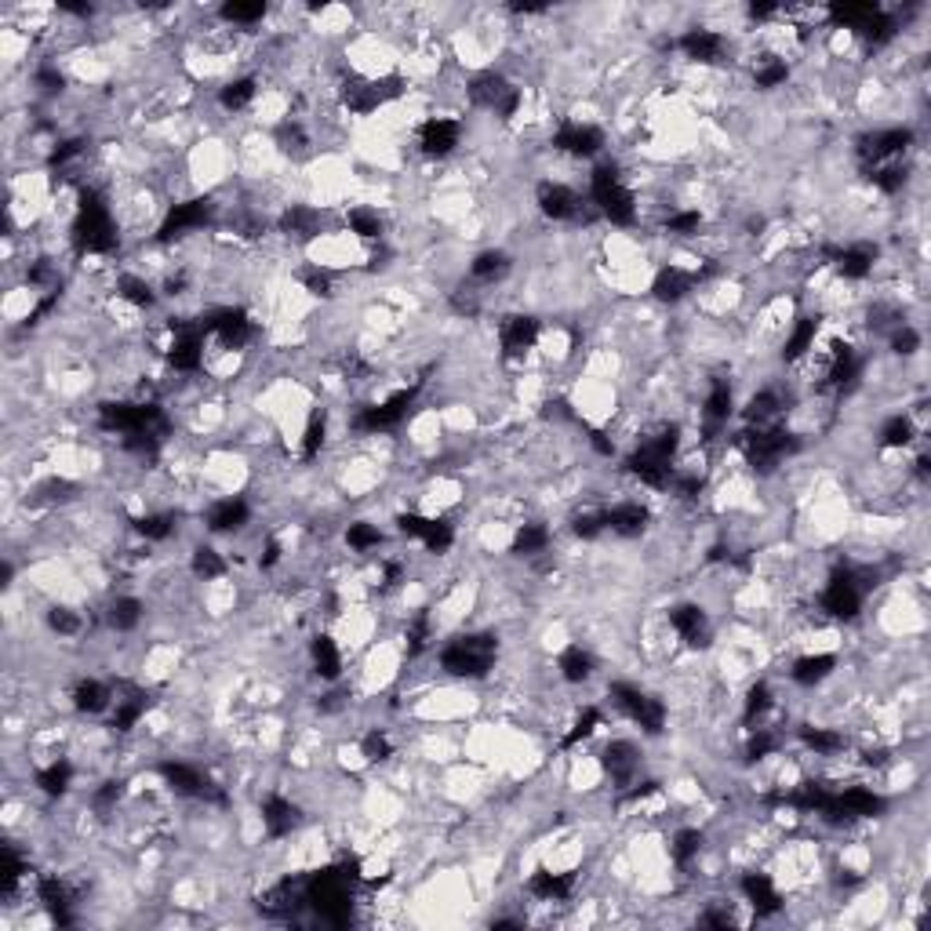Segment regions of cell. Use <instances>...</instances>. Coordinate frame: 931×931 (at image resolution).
<instances>
[{
    "label": "cell",
    "mask_w": 931,
    "mask_h": 931,
    "mask_svg": "<svg viewBox=\"0 0 931 931\" xmlns=\"http://www.w3.org/2000/svg\"><path fill=\"white\" fill-rule=\"evenodd\" d=\"M590 204L601 211L611 226H619V230H630L641 219L637 193L626 186L622 168L615 161H601L590 171Z\"/></svg>",
    "instance_id": "6da1fadb"
},
{
    "label": "cell",
    "mask_w": 931,
    "mask_h": 931,
    "mask_svg": "<svg viewBox=\"0 0 931 931\" xmlns=\"http://www.w3.org/2000/svg\"><path fill=\"white\" fill-rule=\"evenodd\" d=\"M353 881H357V862H342L306 877V902L321 913L328 924H346L353 910Z\"/></svg>",
    "instance_id": "7a4b0ae2"
},
{
    "label": "cell",
    "mask_w": 931,
    "mask_h": 931,
    "mask_svg": "<svg viewBox=\"0 0 931 931\" xmlns=\"http://www.w3.org/2000/svg\"><path fill=\"white\" fill-rule=\"evenodd\" d=\"M499 637L495 633H459L441 648V670L459 681H481L495 670Z\"/></svg>",
    "instance_id": "3957f363"
},
{
    "label": "cell",
    "mask_w": 931,
    "mask_h": 931,
    "mask_svg": "<svg viewBox=\"0 0 931 931\" xmlns=\"http://www.w3.org/2000/svg\"><path fill=\"white\" fill-rule=\"evenodd\" d=\"M866 590H870V582H866V571L851 568V564H841V568H833V571H830V579L822 582V590H819V608H822V615H830V619H841V622L859 619L862 601H866Z\"/></svg>",
    "instance_id": "277c9868"
},
{
    "label": "cell",
    "mask_w": 931,
    "mask_h": 931,
    "mask_svg": "<svg viewBox=\"0 0 931 931\" xmlns=\"http://www.w3.org/2000/svg\"><path fill=\"white\" fill-rule=\"evenodd\" d=\"M608 699H611V706H615L626 721L637 724L644 735H662V728H666V702L655 699V695H648L641 684L611 681Z\"/></svg>",
    "instance_id": "5b68a950"
},
{
    "label": "cell",
    "mask_w": 931,
    "mask_h": 931,
    "mask_svg": "<svg viewBox=\"0 0 931 931\" xmlns=\"http://www.w3.org/2000/svg\"><path fill=\"white\" fill-rule=\"evenodd\" d=\"M673 48L681 51L684 59L695 62V66H724L731 55V44L724 37L721 26H710V22H691L684 26L677 37H673Z\"/></svg>",
    "instance_id": "8992f818"
},
{
    "label": "cell",
    "mask_w": 931,
    "mask_h": 931,
    "mask_svg": "<svg viewBox=\"0 0 931 931\" xmlns=\"http://www.w3.org/2000/svg\"><path fill=\"white\" fill-rule=\"evenodd\" d=\"M215 211H219V204L208 201V197H193V201L171 204L161 222V230H157V241L171 244V241H179V237H186V233L204 230V226L215 219Z\"/></svg>",
    "instance_id": "52a82bcc"
},
{
    "label": "cell",
    "mask_w": 931,
    "mask_h": 931,
    "mask_svg": "<svg viewBox=\"0 0 931 931\" xmlns=\"http://www.w3.org/2000/svg\"><path fill=\"white\" fill-rule=\"evenodd\" d=\"M731 415H735V390H731L728 379H713L710 393L699 408V426H702V441L710 444L717 441L724 430H728Z\"/></svg>",
    "instance_id": "ba28073f"
},
{
    "label": "cell",
    "mask_w": 931,
    "mask_h": 931,
    "mask_svg": "<svg viewBox=\"0 0 931 931\" xmlns=\"http://www.w3.org/2000/svg\"><path fill=\"white\" fill-rule=\"evenodd\" d=\"M550 146L568 153V157H597L604 150V131L597 124H582L568 117V121H561V128L553 131Z\"/></svg>",
    "instance_id": "9c48e42d"
},
{
    "label": "cell",
    "mask_w": 931,
    "mask_h": 931,
    "mask_svg": "<svg viewBox=\"0 0 931 931\" xmlns=\"http://www.w3.org/2000/svg\"><path fill=\"white\" fill-rule=\"evenodd\" d=\"M415 142H419V150L426 153V157L444 161V157H451L455 146L462 142V124L455 121V117H426V121L419 124Z\"/></svg>",
    "instance_id": "30bf717a"
},
{
    "label": "cell",
    "mask_w": 931,
    "mask_h": 931,
    "mask_svg": "<svg viewBox=\"0 0 931 931\" xmlns=\"http://www.w3.org/2000/svg\"><path fill=\"white\" fill-rule=\"evenodd\" d=\"M161 775L179 797H201V801L215 797V801H226V793H215V786H211V779L204 775V768H197V764H190V761H164Z\"/></svg>",
    "instance_id": "8fae6325"
},
{
    "label": "cell",
    "mask_w": 931,
    "mask_h": 931,
    "mask_svg": "<svg viewBox=\"0 0 931 931\" xmlns=\"http://www.w3.org/2000/svg\"><path fill=\"white\" fill-rule=\"evenodd\" d=\"M535 204H539V211L546 215V219L553 222H571L582 215V197L571 186H564V182H539V190H535Z\"/></svg>",
    "instance_id": "7c38bea8"
},
{
    "label": "cell",
    "mask_w": 931,
    "mask_h": 931,
    "mask_svg": "<svg viewBox=\"0 0 931 931\" xmlns=\"http://www.w3.org/2000/svg\"><path fill=\"white\" fill-rule=\"evenodd\" d=\"M262 830H266V837H273V841H281V837H291V833L299 830V804L291 801V797H284V793H266L262 797Z\"/></svg>",
    "instance_id": "4fadbf2b"
},
{
    "label": "cell",
    "mask_w": 931,
    "mask_h": 931,
    "mask_svg": "<svg viewBox=\"0 0 931 931\" xmlns=\"http://www.w3.org/2000/svg\"><path fill=\"white\" fill-rule=\"evenodd\" d=\"M670 626H673V633L681 637L688 648H706L710 644V615H706V608L702 604H691V601H684V604H673L670 608Z\"/></svg>",
    "instance_id": "5bb4252c"
},
{
    "label": "cell",
    "mask_w": 931,
    "mask_h": 931,
    "mask_svg": "<svg viewBox=\"0 0 931 931\" xmlns=\"http://www.w3.org/2000/svg\"><path fill=\"white\" fill-rule=\"evenodd\" d=\"M539 342V321L531 313H513L499 328V346L506 357H524Z\"/></svg>",
    "instance_id": "9a60e30c"
},
{
    "label": "cell",
    "mask_w": 931,
    "mask_h": 931,
    "mask_svg": "<svg viewBox=\"0 0 931 931\" xmlns=\"http://www.w3.org/2000/svg\"><path fill=\"white\" fill-rule=\"evenodd\" d=\"M601 517H604V531H615V535H622V539H637V535H644V528H648V521H651L648 506H641V502H633V499L615 502V506L601 510Z\"/></svg>",
    "instance_id": "2e32d148"
},
{
    "label": "cell",
    "mask_w": 931,
    "mask_h": 931,
    "mask_svg": "<svg viewBox=\"0 0 931 931\" xmlns=\"http://www.w3.org/2000/svg\"><path fill=\"white\" fill-rule=\"evenodd\" d=\"M248 521H251V506H248V499H241V495H222V499L211 502L208 513H204L208 531H219V535L241 531Z\"/></svg>",
    "instance_id": "e0dca14e"
},
{
    "label": "cell",
    "mask_w": 931,
    "mask_h": 931,
    "mask_svg": "<svg viewBox=\"0 0 931 931\" xmlns=\"http://www.w3.org/2000/svg\"><path fill=\"white\" fill-rule=\"evenodd\" d=\"M277 226H281V233L284 237H291V241L310 244V241L321 237L324 215L317 208H310V204H288V208L281 211Z\"/></svg>",
    "instance_id": "ac0fdd59"
},
{
    "label": "cell",
    "mask_w": 931,
    "mask_h": 931,
    "mask_svg": "<svg viewBox=\"0 0 931 931\" xmlns=\"http://www.w3.org/2000/svg\"><path fill=\"white\" fill-rule=\"evenodd\" d=\"M601 764L611 775V782H619V786H633L637 771H641V750H637L630 739H615V742H608Z\"/></svg>",
    "instance_id": "d6986e66"
},
{
    "label": "cell",
    "mask_w": 931,
    "mask_h": 931,
    "mask_svg": "<svg viewBox=\"0 0 931 931\" xmlns=\"http://www.w3.org/2000/svg\"><path fill=\"white\" fill-rule=\"evenodd\" d=\"M699 288V281H695V270H684V266H662L655 277H651V295L659 302H670V306H677L681 299H688L691 291Z\"/></svg>",
    "instance_id": "ffe728a7"
},
{
    "label": "cell",
    "mask_w": 931,
    "mask_h": 931,
    "mask_svg": "<svg viewBox=\"0 0 931 931\" xmlns=\"http://www.w3.org/2000/svg\"><path fill=\"white\" fill-rule=\"evenodd\" d=\"M833 670H837V655L830 651H811V655H801V659L790 666V681L797 688H819L822 681H830Z\"/></svg>",
    "instance_id": "44dd1931"
},
{
    "label": "cell",
    "mask_w": 931,
    "mask_h": 931,
    "mask_svg": "<svg viewBox=\"0 0 931 931\" xmlns=\"http://www.w3.org/2000/svg\"><path fill=\"white\" fill-rule=\"evenodd\" d=\"M510 270H513L510 255H506L502 248H488V251H481V255H473L470 284H473V288H491V284L506 281V277H510Z\"/></svg>",
    "instance_id": "7402d4cb"
},
{
    "label": "cell",
    "mask_w": 931,
    "mask_h": 931,
    "mask_svg": "<svg viewBox=\"0 0 931 931\" xmlns=\"http://www.w3.org/2000/svg\"><path fill=\"white\" fill-rule=\"evenodd\" d=\"M739 888H742V895H746V902H750V906L761 913V917L782 910V895H779V888H775V881H771L768 873H761V870L746 873Z\"/></svg>",
    "instance_id": "603a6c76"
},
{
    "label": "cell",
    "mask_w": 931,
    "mask_h": 931,
    "mask_svg": "<svg viewBox=\"0 0 931 931\" xmlns=\"http://www.w3.org/2000/svg\"><path fill=\"white\" fill-rule=\"evenodd\" d=\"M782 411H786V397L775 386H764V390H757L746 401L742 419H746V426H779Z\"/></svg>",
    "instance_id": "cb8c5ba5"
},
{
    "label": "cell",
    "mask_w": 931,
    "mask_h": 931,
    "mask_svg": "<svg viewBox=\"0 0 931 931\" xmlns=\"http://www.w3.org/2000/svg\"><path fill=\"white\" fill-rule=\"evenodd\" d=\"M819 328H822V317L819 313H808V317H797L793 321V331L786 335V342H782V361H801L804 353L815 350V339H819Z\"/></svg>",
    "instance_id": "d4e9b609"
},
{
    "label": "cell",
    "mask_w": 931,
    "mask_h": 931,
    "mask_svg": "<svg viewBox=\"0 0 931 931\" xmlns=\"http://www.w3.org/2000/svg\"><path fill=\"white\" fill-rule=\"evenodd\" d=\"M37 899L44 902L51 910V917L59 924H73V899H70V888H66V881H62L59 873H44L41 881H37Z\"/></svg>",
    "instance_id": "484cf974"
},
{
    "label": "cell",
    "mask_w": 931,
    "mask_h": 931,
    "mask_svg": "<svg viewBox=\"0 0 931 931\" xmlns=\"http://www.w3.org/2000/svg\"><path fill=\"white\" fill-rule=\"evenodd\" d=\"M528 891L539 902H564L575 891V873H553V870H535L528 877Z\"/></svg>",
    "instance_id": "4316f807"
},
{
    "label": "cell",
    "mask_w": 931,
    "mask_h": 931,
    "mask_svg": "<svg viewBox=\"0 0 931 931\" xmlns=\"http://www.w3.org/2000/svg\"><path fill=\"white\" fill-rule=\"evenodd\" d=\"M73 710L77 713H102V710H110L113 706V699H117V691L110 688V684H102V681H95V677H84V681H77V688H73Z\"/></svg>",
    "instance_id": "83f0119b"
},
{
    "label": "cell",
    "mask_w": 931,
    "mask_h": 931,
    "mask_svg": "<svg viewBox=\"0 0 931 931\" xmlns=\"http://www.w3.org/2000/svg\"><path fill=\"white\" fill-rule=\"evenodd\" d=\"M310 659L321 681L331 684L342 677V651H339V644H335V637H328V633H317L310 641Z\"/></svg>",
    "instance_id": "f1b7e54d"
},
{
    "label": "cell",
    "mask_w": 931,
    "mask_h": 931,
    "mask_svg": "<svg viewBox=\"0 0 931 931\" xmlns=\"http://www.w3.org/2000/svg\"><path fill=\"white\" fill-rule=\"evenodd\" d=\"M255 99H259V77H251V73L233 77L219 88V106L226 113H244Z\"/></svg>",
    "instance_id": "f546056e"
},
{
    "label": "cell",
    "mask_w": 931,
    "mask_h": 931,
    "mask_svg": "<svg viewBox=\"0 0 931 931\" xmlns=\"http://www.w3.org/2000/svg\"><path fill=\"white\" fill-rule=\"evenodd\" d=\"M557 673H561L564 684H586L593 677V655L582 644H568L557 655Z\"/></svg>",
    "instance_id": "4dcf8cb0"
},
{
    "label": "cell",
    "mask_w": 931,
    "mask_h": 931,
    "mask_svg": "<svg viewBox=\"0 0 931 931\" xmlns=\"http://www.w3.org/2000/svg\"><path fill=\"white\" fill-rule=\"evenodd\" d=\"M73 775H77V768H73V761H66V757H59V761L44 764L37 775H33V782H37V790L44 793V797H62V793L73 786Z\"/></svg>",
    "instance_id": "1f68e13d"
},
{
    "label": "cell",
    "mask_w": 931,
    "mask_h": 931,
    "mask_svg": "<svg viewBox=\"0 0 931 931\" xmlns=\"http://www.w3.org/2000/svg\"><path fill=\"white\" fill-rule=\"evenodd\" d=\"M142 615H146V604H142L139 597H128V593H121V597H113V601H110L106 622H110L117 633H131V630H139Z\"/></svg>",
    "instance_id": "d6a6232c"
},
{
    "label": "cell",
    "mask_w": 931,
    "mask_h": 931,
    "mask_svg": "<svg viewBox=\"0 0 931 931\" xmlns=\"http://www.w3.org/2000/svg\"><path fill=\"white\" fill-rule=\"evenodd\" d=\"M797 735H801L804 750H811L815 757H837V753H841L844 746H848L841 731H833V728H815V724H804V728H797Z\"/></svg>",
    "instance_id": "836d02e7"
},
{
    "label": "cell",
    "mask_w": 931,
    "mask_h": 931,
    "mask_svg": "<svg viewBox=\"0 0 931 931\" xmlns=\"http://www.w3.org/2000/svg\"><path fill=\"white\" fill-rule=\"evenodd\" d=\"M550 542H553V531L546 528V524L531 521V524H521L517 535H513V553H517V557H539V553L550 550Z\"/></svg>",
    "instance_id": "e575fe53"
},
{
    "label": "cell",
    "mask_w": 931,
    "mask_h": 931,
    "mask_svg": "<svg viewBox=\"0 0 931 931\" xmlns=\"http://www.w3.org/2000/svg\"><path fill=\"white\" fill-rule=\"evenodd\" d=\"M190 571L197 575L201 582H219L226 579V571H230V564H226V557H222L215 546H193L190 553Z\"/></svg>",
    "instance_id": "d590c367"
},
{
    "label": "cell",
    "mask_w": 931,
    "mask_h": 931,
    "mask_svg": "<svg viewBox=\"0 0 931 931\" xmlns=\"http://www.w3.org/2000/svg\"><path fill=\"white\" fill-rule=\"evenodd\" d=\"M346 230L361 241H382V215L379 208H368V204H357V208L346 211Z\"/></svg>",
    "instance_id": "8d00e7d4"
},
{
    "label": "cell",
    "mask_w": 931,
    "mask_h": 931,
    "mask_svg": "<svg viewBox=\"0 0 931 931\" xmlns=\"http://www.w3.org/2000/svg\"><path fill=\"white\" fill-rule=\"evenodd\" d=\"M433 641V619L430 611H415L404 626V648H408V659H419L422 651L430 648Z\"/></svg>",
    "instance_id": "74e56055"
},
{
    "label": "cell",
    "mask_w": 931,
    "mask_h": 931,
    "mask_svg": "<svg viewBox=\"0 0 931 931\" xmlns=\"http://www.w3.org/2000/svg\"><path fill=\"white\" fill-rule=\"evenodd\" d=\"M771 706H775V695H771L768 681L750 684V691H746V702H742V724H746V728H757Z\"/></svg>",
    "instance_id": "f35d334b"
},
{
    "label": "cell",
    "mask_w": 931,
    "mask_h": 931,
    "mask_svg": "<svg viewBox=\"0 0 931 931\" xmlns=\"http://www.w3.org/2000/svg\"><path fill=\"white\" fill-rule=\"evenodd\" d=\"M117 295H121L124 302H131L135 310H150L153 302H157L153 284L146 281V277H139V273H124L121 281H117Z\"/></svg>",
    "instance_id": "ab89813d"
},
{
    "label": "cell",
    "mask_w": 931,
    "mask_h": 931,
    "mask_svg": "<svg viewBox=\"0 0 931 931\" xmlns=\"http://www.w3.org/2000/svg\"><path fill=\"white\" fill-rule=\"evenodd\" d=\"M913 437H917V426H913L910 415H891V419H884L881 426V448L888 451H899V448H910Z\"/></svg>",
    "instance_id": "60d3db41"
},
{
    "label": "cell",
    "mask_w": 931,
    "mask_h": 931,
    "mask_svg": "<svg viewBox=\"0 0 931 931\" xmlns=\"http://www.w3.org/2000/svg\"><path fill=\"white\" fill-rule=\"evenodd\" d=\"M702 844H706V837H702L699 830H691V826H684V830L673 833V844H670V859L681 866V870H688L691 862L699 859Z\"/></svg>",
    "instance_id": "b9f144b4"
},
{
    "label": "cell",
    "mask_w": 931,
    "mask_h": 931,
    "mask_svg": "<svg viewBox=\"0 0 931 931\" xmlns=\"http://www.w3.org/2000/svg\"><path fill=\"white\" fill-rule=\"evenodd\" d=\"M324 441H328V411H313L310 422H306V430H302V444H299L302 459L306 462L317 459L324 451Z\"/></svg>",
    "instance_id": "7bdbcfd3"
},
{
    "label": "cell",
    "mask_w": 931,
    "mask_h": 931,
    "mask_svg": "<svg viewBox=\"0 0 931 931\" xmlns=\"http://www.w3.org/2000/svg\"><path fill=\"white\" fill-rule=\"evenodd\" d=\"M131 524H135V531H139L142 539H150V542H164L175 535V513H168V510L142 513V517H135Z\"/></svg>",
    "instance_id": "ee69618b"
},
{
    "label": "cell",
    "mask_w": 931,
    "mask_h": 931,
    "mask_svg": "<svg viewBox=\"0 0 931 931\" xmlns=\"http://www.w3.org/2000/svg\"><path fill=\"white\" fill-rule=\"evenodd\" d=\"M604 724V713L597 710V706H582V713L575 717V724H571V731L561 739L564 750H571V746H579V742H586L593 735V731Z\"/></svg>",
    "instance_id": "f6af8a7d"
},
{
    "label": "cell",
    "mask_w": 931,
    "mask_h": 931,
    "mask_svg": "<svg viewBox=\"0 0 931 931\" xmlns=\"http://www.w3.org/2000/svg\"><path fill=\"white\" fill-rule=\"evenodd\" d=\"M346 546H350L353 553H371L382 546V531L375 528V524L368 521H353L350 528H346Z\"/></svg>",
    "instance_id": "bcb514c9"
},
{
    "label": "cell",
    "mask_w": 931,
    "mask_h": 931,
    "mask_svg": "<svg viewBox=\"0 0 931 931\" xmlns=\"http://www.w3.org/2000/svg\"><path fill=\"white\" fill-rule=\"evenodd\" d=\"M22 873H26V862H22V855L15 848H4V855H0V891L4 895H11V891L19 888Z\"/></svg>",
    "instance_id": "7dc6e473"
},
{
    "label": "cell",
    "mask_w": 931,
    "mask_h": 931,
    "mask_svg": "<svg viewBox=\"0 0 931 931\" xmlns=\"http://www.w3.org/2000/svg\"><path fill=\"white\" fill-rule=\"evenodd\" d=\"M662 230L673 233V237H691V233L702 230V211L699 208L670 211V215H666V222H662Z\"/></svg>",
    "instance_id": "c3c4849f"
},
{
    "label": "cell",
    "mask_w": 931,
    "mask_h": 931,
    "mask_svg": "<svg viewBox=\"0 0 931 931\" xmlns=\"http://www.w3.org/2000/svg\"><path fill=\"white\" fill-rule=\"evenodd\" d=\"M48 630L59 637H77L84 630V619L66 604H55V608H48Z\"/></svg>",
    "instance_id": "681fc988"
},
{
    "label": "cell",
    "mask_w": 931,
    "mask_h": 931,
    "mask_svg": "<svg viewBox=\"0 0 931 931\" xmlns=\"http://www.w3.org/2000/svg\"><path fill=\"white\" fill-rule=\"evenodd\" d=\"M361 753L368 757L371 764H379V761H390L393 757V742H390V735L386 731H379V728H371L368 735L361 739Z\"/></svg>",
    "instance_id": "f907efd6"
},
{
    "label": "cell",
    "mask_w": 931,
    "mask_h": 931,
    "mask_svg": "<svg viewBox=\"0 0 931 931\" xmlns=\"http://www.w3.org/2000/svg\"><path fill=\"white\" fill-rule=\"evenodd\" d=\"M891 350L899 353V357H913V353L921 350V331L906 321L895 324V328H891Z\"/></svg>",
    "instance_id": "816d5d0a"
},
{
    "label": "cell",
    "mask_w": 931,
    "mask_h": 931,
    "mask_svg": "<svg viewBox=\"0 0 931 931\" xmlns=\"http://www.w3.org/2000/svg\"><path fill=\"white\" fill-rule=\"evenodd\" d=\"M121 797H124V782L121 779H110V782H102L99 790L91 793V808L99 811V815H106V811H113L117 804H121Z\"/></svg>",
    "instance_id": "f5cc1de1"
},
{
    "label": "cell",
    "mask_w": 931,
    "mask_h": 931,
    "mask_svg": "<svg viewBox=\"0 0 931 931\" xmlns=\"http://www.w3.org/2000/svg\"><path fill=\"white\" fill-rule=\"evenodd\" d=\"M571 531H575L579 539H597V535L604 531L601 510H582V513H575V521H571Z\"/></svg>",
    "instance_id": "db71d44e"
},
{
    "label": "cell",
    "mask_w": 931,
    "mask_h": 931,
    "mask_svg": "<svg viewBox=\"0 0 931 931\" xmlns=\"http://www.w3.org/2000/svg\"><path fill=\"white\" fill-rule=\"evenodd\" d=\"M281 557H284V546L277 539H266V546H262V553H259V568L262 571H273L277 564H281Z\"/></svg>",
    "instance_id": "11a10c76"
}]
</instances>
